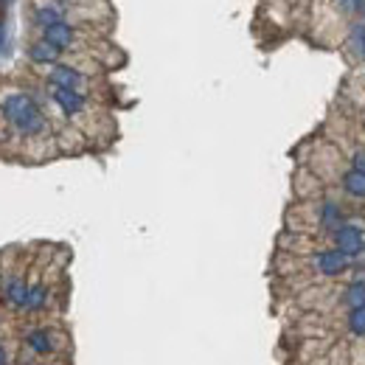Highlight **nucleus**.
Masks as SVG:
<instances>
[{"label":"nucleus","instance_id":"f257e3e1","mask_svg":"<svg viewBox=\"0 0 365 365\" xmlns=\"http://www.w3.org/2000/svg\"><path fill=\"white\" fill-rule=\"evenodd\" d=\"M0 118H3L6 132L25 146H32V143L37 146L54 138L51 118L32 90H23V87L3 90L0 93Z\"/></svg>","mask_w":365,"mask_h":365},{"label":"nucleus","instance_id":"f03ea898","mask_svg":"<svg viewBox=\"0 0 365 365\" xmlns=\"http://www.w3.org/2000/svg\"><path fill=\"white\" fill-rule=\"evenodd\" d=\"M309 211H312V231H318L320 236H331L343 222H349L346 205L334 197L309 200Z\"/></svg>","mask_w":365,"mask_h":365},{"label":"nucleus","instance_id":"7ed1b4c3","mask_svg":"<svg viewBox=\"0 0 365 365\" xmlns=\"http://www.w3.org/2000/svg\"><path fill=\"white\" fill-rule=\"evenodd\" d=\"M309 267L315 270V276H320L326 281H338L354 270V261L346 253H340L338 248L329 245V248H315L309 253Z\"/></svg>","mask_w":365,"mask_h":365},{"label":"nucleus","instance_id":"20e7f679","mask_svg":"<svg viewBox=\"0 0 365 365\" xmlns=\"http://www.w3.org/2000/svg\"><path fill=\"white\" fill-rule=\"evenodd\" d=\"M331 248H338L340 253H346L351 261H360L365 256V228L360 222H343L331 236Z\"/></svg>","mask_w":365,"mask_h":365},{"label":"nucleus","instance_id":"39448f33","mask_svg":"<svg viewBox=\"0 0 365 365\" xmlns=\"http://www.w3.org/2000/svg\"><path fill=\"white\" fill-rule=\"evenodd\" d=\"M48 87V84H45ZM48 102L56 107V113L62 118H82L90 110V96L79 93V90H62V87H48Z\"/></svg>","mask_w":365,"mask_h":365},{"label":"nucleus","instance_id":"423d86ee","mask_svg":"<svg viewBox=\"0 0 365 365\" xmlns=\"http://www.w3.org/2000/svg\"><path fill=\"white\" fill-rule=\"evenodd\" d=\"M45 84L48 87H62V90H79V93H87L90 87V76L71 65V62H56L45 71Z\"/></svg>","mask_w":365,"mask_h":365},{"label":"nucleus","instance_id":"0eeeda50","mask_svg":"<svg viewBox=\"0 0 365 365\" xmlns=\"http://www.w3.org/2000/svg\"><path fill=\"white\" fill-rule=\"evenodd\" d=\"M23 346L34 357H54L59 349V331L54 326H28L23 331Z\"/></svg>","mask_w":365,"mask_h":365},{"label":"nucleus","instance_id":"6e6552de","mask_svg":"<svg viewBox=\"0 0 365 365\" xmlns=\"http://www.w3.org/2000/svg\"><path fill=\"white\" fill-rule=\"evenodd\" d=\"M40 37L45 40V43H51L56 51H62V54H71V51H76L79 48V40H82V28L76 25V23H54V25H48V28H43L40 32Z\"/></svg>","mask_w":365,"mask_h":365},{"label":"nucleus","instance_id":"1a4fd4ad","mask_svg":"<svg viewBox=\"0 0 365 365\" xmlns=\"http://www.w3.org/2000/svg\"><path fill=\"white\" fill-rule=\"evenodd\" d=\"M25 290H28V279L23 272H9V276L0 279V303L12 312H23Z\"/></svg>","mask_w":365,"mask_h":365},{"label":"nucleus","instance_id":"9d476101","mask_svg":"<svg viewBox=\"0 0 365 365\" xmlns=\"http://www.w3.org/2000/svg\"><path fill=\"white\" fill-rule=\"evenodd\" d=\"M62 51H56L51 43H45L43 37H37V40H32L28 43V48H25V59L32 65H37V68H51V65H56V62H62Z\"/></svg>","mask_w":365,"mask_h":365},{"label":"nucleus","instance_id":"9b49d317","mask_svg":"<svg viewBox=\"0 0 365 365\" xmlns=\"http://www.w3.org/2000/svg\"><path fill=\"white\" fill-rule=\"evenodd\" d=\"M48 307H51V287L45 281H28L23 315H43Z\"/></svg>","mask_w":365,"mask_h":365},{"label":"nucleus","instance_id":"f8f14e48","mask_svg":"<svg viewBox=\"0 0 365 365\" xmlns=\"http://www.w3.org/2000/svg\"><path fill=\"white\" fill-rule=\"evenodd\" d=\"M340 191L354 202H365V172L346 166L340 172Z\"/></svg>","mask_w":365,"mask_h":365},{"label":"nucleus","instance_id":"ddd939ff","mask_svg":"<svg viewBox=\"0 0 365 365\" xmlns=\"http://www.w3.org/2000/svg\"><path fill=\"white\" fill-rule=\"evenodd\" d=\"M346 51H349V56L354 59L357 65H365V23L362 20L349 25V32H346Z\"/></svg>","mask_w":365,"mask_h":365},{"label":"nucleus","instance_id":"4468645a","mask_svg":"<svg viewBox=\"0 0 365 365\" xmlns=\"http://www.w3.org/2000/svg\"><path fill=\"white\" fill-rule=\"evenodd\" d=\"M365 303V276H354L343 290H340V307L354 309Z\"/></svg>","mask_w":365,"mask_h":365},{"label":"nucleus","instance_id":"2eb2a0df","mask_svg":"<svg viewBox=\"0 0 365 365\" xmlns=\"http://www.w3.org/2000/svg\"><path fill=\"white\" fill-rule=\"evenodd\" d=\"M343 326H346L351 340L365 343V303H362V307H354V309H346Z\"/></svg>","mask_w":365,"mask_h":365},{"label":"nucleus","instance_id":"dca6fc26","mask_svg":"<svg viewBox=\"0 0 365 365\" xmlns=\"http://www.w3.org/2000/svg\"><path fill=\"white\" fill-rule=\"evenodd\" d=\"M12 56V28H9V17H0V59Z\"/></svg>","mask_w":365,"mask_h":365},{"label":"nucleus","instance_id":"f3484780","mask_svg":"<svg viewBox=\"0 0 365 365\" xmlns=\"http://www.w3.org/2000/svg\"><path fill=\"white\" fill-rule=\"evenodd\" d=\"M331 3L340 14H349V17L360 14V0H331Z\"/></svg>","mask_w":365,"mask_h":365},{"label":"nucleus","instance_id":"a211bd4d","mask_svg":"<svg viewBox=\"0 0 365 365\" xmlns=\"http://www.w3.org/2000/svg\"><path fill=\"white\" fill-rule=\"evenodd\" d=\"M349 166L365 172V146H357V149L351 152V155H349Z\"/></svg>","mask_w":365,"mask_h":365},{"label":"nucleus","instance_id":"6ab92c4d","mask_svg":"<svg viewBox=\"0 0 365 365\" xmlns=\"http://www.w3.org/2000/svg\"><path fill=\"white\" fill-rule=\"evenodd\" d=\"M0 365H12V351L3 340H0Z\"/></svg>","mask_w":365,"mask_h":365},{"label":"nucleus","instance_id":"aec40b11","mask_svg":"<svg viewBox=\"0 0 365 365\" xmlns=\"http://www.w3.org/2000/svg\"><path fill=\"white\" fill-rule=\"evenodd\" d=\"M12 6H14V0H0V17H9Z\"/></svg>","mask_w":365,"mask_h":365},{"label":"nucleus","instance_id":"412c9836","mask_svg":"<svg viewBox=\"0 0 365 365\" xmlns=\"http://www.w3.org/2000/svg\"><path fill=\"white\" fill-rule=\"evenodd\" d=\"M362 23H365V0H360V14H357Z\"/></svg>","mask_w":365,"mask_h":365}]
</instances>
